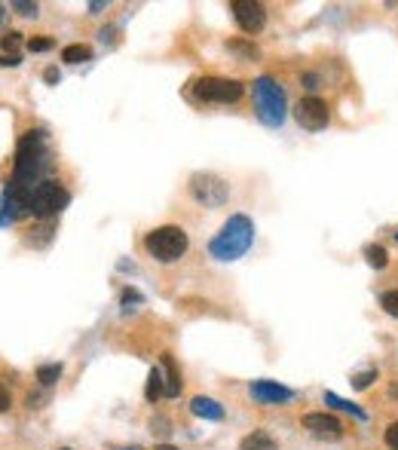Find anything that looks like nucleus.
<instances>
[{"instance_id":"nucleus-14","label":"nucleus","mask_w":398,"mask_h":450,"mask_svg":"<svg viewBox=\"0 0 398 450\" xmlns=\"http://www.w3.org/2000/svg\"><path fill=\"white\" fill-rule=\"evenodd\" d=\"M239 450H279V441H276L269 432H264V429H254L252 435L243 438Z\"/></svg>"},{"instance_id":"nucleus-10","label":"nucleus","mask_w":398,"mask_h":450,"mask_svg":"<svg viewBox=\"0 0 398 450\" xmlns=\"http://www.w3.org/2000/svg\"><path fill=\"white\" fill-rule=\"evenodd\" d=\"M303 429H307L310 435H316V438H328V441H337L340 435H343V426H340V420L334 417V413H325V411H312L307 417L301 420Z\"/></svg>"},{"instance_id":"nucleus-29","label":"nucleus","mask_w":398,"mask_h":450,"mask_svg":"<svg viewBox=\"0 0 398 450\" xmlns=\"http://www.w3.org/2000/svg\"><path fill=\"white\" fill-rule=\"evenodd\" d=\"M22 55H0V68H19Z\"/></svg>"},{"instance_id":"nucleus-15","label":"nucleus","mask_w":398,"mask_h":450,"mask_svg":"<svg viewBox=\"0 0 398 450\" xmlns=\"http://www.w3.org/2000/svg\"><path fill=\"white\" fill-rule=\"evenodd\" d=\"M162 395H166V377H162V368H151L147 386H144V398L153 404V402H160Z\"/></svg>"},{"instance_id":"nucleus-27","label":"nucleus","mask_w":398,"mask_h":450,"mask_svg":"<svg viewBox=\"0 0 398 450\" xmlns=\"http://www.w3.org/2000/svg\"><path fill=\"white\" fill-rule=\"evenodd\" d=\"M383 438H386V444L392 447V450H398V420L386 426V435H383Z\"/></svg>"},{"instance_id":"nucleus-12","label":"nucleus","mask_w":398,"mask_h":450,"mask_svg":"<svg viewBox=\"0 0 398 450\" xmlns=\"http://www.w3.org/2000/svg\"><path fill=\"white\" fill-rule=\"evenodd\" d=\"M190 413L199 420H211V423H218V420L224 417V407L215 402V398H205V395H196L193 402H190Z\"/></svg>"},{"instance_id":"nucleus-21","label":"nucleus","mask_w":398,"mask_h":450,"mask_svg":"<svg viewBox=\"0 0 398 450\" xmlns=\"http://www.w3.org/2000/svg\"><path fill=\"white\" fill-rule=\"evenodd\" d=\"M0 49H3V55H19V49H22V34L6 31L3 37H0Z\"/></svg>"},{"instance_id":"nucleus-19","label":"nucleus","mask_w":398,"mask_h":450,"mask_svg":"<svg viewBox=\"0 0 398 450\" xmlns=\"http://www.w3.org/2000/svg\"><path fill=\"white\" fill-rule=\"evenodd\" d=\"M61 377V364H40L37 368V380L40 386H55Z\"/></svg>"},{"instance_id":"nucleus-3","label":"nucleus","mask_w":398,"mask_h":450,"mask_svg":"<svg viewBox=\"0 0 398 450\" xmlns=\"http://www.w3.org/2000/svg\"><path fill=\"white\" fill-rule=\"evenodd\" d=\"M252 98H254V113H258V120L264 126L279 129L285 123V111H288L285 89L273 77H258L252 83Z\"/></svg>"},{"instance_id":"nucleus-33","label":"nucleus","mask_w":398,"mask_h":450,"mask_svg":"<svg viewBox=\"0 0 398 450\" xmlns=\"http://www.w3.org/2000/svg\"><path fill=\"white\" fill-rule=\"evenodd\" d=\"M303 80H307V89H316V83H319V77H316V74H307V77H303Z\"/></svg>"},{"instance_id":"nucleus-16","label":"nucleus","mask_w":398,"mask_h":450,"mask_svg":"<svg viewBox=\"0 0 398 450\" xmlns=\"http://www.w3.org/2000/svg\"><path fill=\"white\" fill-rule=\"evenodd\" d=\"M53 236H55L53 224H49V221H40V224L31 230V236H28V245L44 248V245H49V242H53Z\"/></svg>"},{"instance_id":"nucleus-13","label":"nucleus","mask_w":398,"mask_h":450,"mask_svg":"<svg viewBox=\"0 0 398 450\" xmlns=\"http://www.w3.org/2000/svg\"><path fill=\"white\" fill-rule=\"evenodd\" d=\"M162 377H166V398H175L181 392V371L169 353H162Z\"/></svg>"},{"instance_id":"nucleus-30","label":"nucleus","mask_w":398,"mask_h":450,"mask_svg":"<svg viewBox=\"0 0 398 450\" xmlns=\"http://www.w3.org/2000/svg\"><path fill=\"white\" fill-rule=\"evenodd\" d=\"M10 407H12L10 392H6V386H0V413H3V411H10Z\"/></svg>"},{"instance_id":"nucleus-17","label":"nucleus","mask_w":398,"mask_h":450,"mask_svg":"<svg viewBox=\"0 0 398 450\" xmlns=\"http://www.w3.org/2000/svg\"><path fill=\"white\" fill-rule=\"evenodd\" d=\"M89 55H92V49H89V46H83V43H70V46L61 49V62H68V64L89 62Z\"/></svg>"},{"instance_id":"nucleus-34","label":"nucleus","mask_w":398,"mask_h":450,"mask_svg":"<svg viewBox=\"0 0 398 450\" xmlns=\"http://www.w3.org/2000/svg\"><path fill=\"white\" fill-rule=\"evenodd\" d=\"M156 450H178V447H172V444H160Z\"/></svg>"},{"instance_id":"nucleus-28","label":"nucleus","mask_w":398,"mask_h":450,"mask_svg":"<svg viewBox=\"0 0 398 450\" xmlns=\"http://www.w3.org/2000/svg\"><path fill=\"white\" fill-rule=\"evenodd\" d=\"M151 432H156V435H169V420H166V417L151 420Z\"/></svg>"},{"instance_id":"nucleus-7","label":"nucleus","mask_w":398,"mask_h":450,"mask_svg":"<svg viewBox=\"0 0 398 450\" xmlns=\"http://www.w3.org/2000/svg\"><path fill=\"white\" fill-rule=\"evenodd\" d=\"M190 196L205 209H221L230 196V187L224 178L211 175V171H196V175H190Z\"/></svg>"},{"instance_id":"nucleus-20","label":"nucleus","mask_w":398,"mask_h":450,"mask_svg":"<svg viewBox=\"0 0 398 450\" xmlns=\"http://www.w3.org/2000/svg\"><path fill=\"white\" fill-rule=\"evenodd\" d=\"M325 402H328L331 407H337V411H350L352 417H359V420H365V411L361 407H355V404H350L346 398H340V395H334V392H325Z\"/></svg>"},{"instance_id":"nucleus-31","label":"nucleus","mask_w":398,"mask_h":450,"mask_svg":"<svg viewBox=\"0 0 398 450\" xmlns=\"http://www.w3.org/2000/svg\"><path fill=\"white\" fill-rule=\"evenodd\" d=\"M44 80H46L49 86H55V83H59V80H61L59 68H46V71H44Z\"/></svg>"},{"instance_id":"nucleus-2","label":"nucleus","mask_w":398,"mask_h":450,"mask_svg":"<svg viewBox=\"0 0 398 450\" xmlns=\"http://www.w3.org/2000/svg\"><path fill=\"white\" fill-rule=\"evenodd\" d=\"M49 169V150H46V135L44 132H25L16 150V171H12V184H40V175Z\"/></svg>"},{"instance_id":"nucleus-9","label":"nucleus","mask_w":398,"mask_h":450,"mask_svg":"<svg viewBox=\"0 0 398 450\" xmlns=\"http://www.w3.org/2000/svg\"><path fill=\"white\" fill-rule=\"evenodd\" d=\"M230 10H233V19H236V25L243 28L245 34H260V31H264L267 10L258 3V0H233Z\"/></svg>"},{"instance_id":"nucleus-1","label":"nucleus","mask_w":398,"mask_h":450,"mask_svg":"<svg viewBox=\"0 0 398 450\" xmlns=\"http://www.w3.org/2000/svg\"><path fill=\"white\" fill-rule=\"evenodd\" d=\"M254 242V224L248 214H230L224 221V227L215 233V239L209 242V254L221 263L239 261Z\"/></svg>"},{"instance_id":"nucleus-35","label":"nucleus","mask_w":398,"mask_h":450,"mask_svg":"<svg viewBox=\"0 0 398 450\" xmlns=\"http://www.w3.org/2000/svg\"><path fill=\"white\" fill-rule=\"evenodd\" d=\"M6 19V6H0V21H3Z\"/></svg>"},{"instance_id":"nucleus-18","label":"nucleus","mask_w":398,"mask_h":450,"mask_svg":"<svg viewBox=\"0 0 398 450\" xmlns=\"http://www.w3.org/2000/svg\"><path fill=\"white\" fill-rule=\"evenodd\" d=\"M365 261L371 263L374 270H383L389 263V254H386V248H383V245H368L365 248Z\"/></svg>"},{"instance_id":"nucleus-25","label":"nucleus","mask_w":398,"mask_h":450,"mask_svg":"<svg viewBox=\"0 0 398 450\" xmlns=\"http://www.w3.org/2000/svg\"><path fill=\"white\" fill-rule=\"evenodd\" d=\"M12 10H16L19 16L34 19V16H37V10H40V6H37V3H28V0H12Z\"/></svg>"},{"instance_id":"nucleus-32","label":"nucleus","mask_w":398,"mask_h":450,"mask_svg":"<svg viewBox=\"0 0 398 450\" xmlns=\"http://www.w3.org/2000/svg\"><path fill=\"white\" fill-rule=\"evenodd\" d=\"M141 294L138 291H123V303H138Z\"/></svg>"},{"instance_id":"nucleus-36","label":"nucleus","mask_w":398,"mask_h":450,"mask_svg":"<svg viewBox=\"0 0 398 450\" xmlns=\"http://www.w3.org/2000/svg\"><path fill=\"white\" fill-rule=\"evenodd\" d=\"M120 450H141V447H120Z\"/></svg>"},{"instance_id":"nucleus-4","label":"nucleus","mask_w":398,"mask_h":450,"mask_svg":"<svg viewBox=\"0 0 398 450\" xmlns=\"http://www.w3.org/2000/svg\"><path fill=\"white\" fill-rule=\"evenodd\" d=\"M190 239L187 233H184V227H175V224H166V227H156L144 236V248L147 254L153 257V261L160 263H175L181 261L184 252H187Z\"/></svg>"},{"instance_id":"nucleus-22","label":"nucleus","mask_w":398,"mask_h":450,"mask_svg":"<svg viewBox=\"0 0 398 450\" xmlns=\"http://www.w3.org/2000/svg\"><path fill=\"white\" fill-rule=\"evenodd\" d=\"M380 306H383V312H386V316L398 319V288L395 291H383V294H380Z\"/></svg>"},{"instance_id":"nucleus-8","label":"nucleus","mask_w":398,"mask_h":450,"mask_svg":"<svg viewBox=\"0 0 398 450\" xmlns=\"http://www.w3.org/2000/svg\"><path fill=\"white\" fill-rule=\"evenodd\" d=\"M294 120H297V126L307 129V132H322V129L328 126V120H331V107H328L325 98L307 95V98H301V102H297Z\"/></svg>"},{"instance_id":"nucleus-38","label":"nucleus","mask_w":398,"mask_h":450,"mask_svg":"<svg viewBox=\"0 0 398 450\" xmlns=\"http://www.w3.org/2000/svg\"><path fill=\"white\" fill-rule=\"evenodd\" d=\"M61 450H70V447H61Z\"/></svg>"},{"instance_id":"nucleus-23","label":"nucleus","mask_w":398,"mask_h":450,"mask_svg":"<svg viewBox=\"0 0 398 450\" xmlns=\"http://www.w3.org/2000/svg\"><path fill=\"white\" fill-rule=\"evenodd\" d=\"M227 49H233V53L245 55V59H258V46H254V43H245V40H230V43H227Z\"/></svg>"},{"instance_id":"nucleus-6","label":"nucleus","mask_w":398,"mask_h":450,"mask_svg":"<svg viewBox=\"0 0 398 450\" xmlns=\"http://www.w3.org/2000/svg\"><path fill=\"white\" fill-rule=\"evenodd\" d=\"M243 92L245 86L239 80H230V77H202L193 86V95L209 104H236L243 98Z\"/></svg>"},{"instance_id":"nucleus-26","label":"nucleus","mask_w":398,"mask_h":450,"mask_svg":"<svg viewBox=\"0 0 398 450\" xmlns=\"http://www.w3.org/2000/svg\"><path fill=\"white\" fill-rule=\"evenodd\" d=\"M28 49H31V53H46V49H53V40L49 37H34V40H28Z\"/></svg>"},{"instance_id":"nucleus-5","label":"nucleus","mask_w":398,"mask_h":450,"mask_svg":"<svg viewBox=\"0 0 398 450\" xmlns=\"http://www.w3.org/2000/svg\"><path fill=\"white\" fill-rule=\"evenodd\" d=\"M70 193L61 187L59 181H40L31 187V199H28V214L37 221H53L61 209H68Z\"/></svg>"},{"instance_id":"nucleus-24","label":"nucleus","mask_w":398,"mask_h":450,"mask_svg":"<svg viewBox=\"0 0 398 450\" xmlns=\"http://www.w3.org/2000/svg\"><path fill=\"white\" fill-rule=\"evenodd\" d=\"M374 380H377V371H374V368H371V371H361V374L352 377V389L361 392V389H368V386H371Z\"/></svg>"},{"instance_id":"nucleus-37","label":"nucleus","mask_w":398,"mask_h":450,"mask_svg":"<svg viewBox=\"0 0 398 450\" xmlns=\"http://www.w3.org/2000/svg\"><path fill=\"white\" fill-rule=\"evenodd\" d=\"M395 242H398V230H395Z\"/></svg>"},{"instance_id":"nucleus-11","label":"nucleus","mask_w":398,"mask_h":450,"mask_svg":"<svg viewBox=\"0 0 398 450\" xmlns=\"http://www.w3.org/2000/svg\"><path fill=\"white\" fill-rule=\"evenodd\" d=\"M248 395H252L258 404H285L294 398V392H291L288 386L276 383V380H254L248 386Z\"/></svg>"}]
</instances>
